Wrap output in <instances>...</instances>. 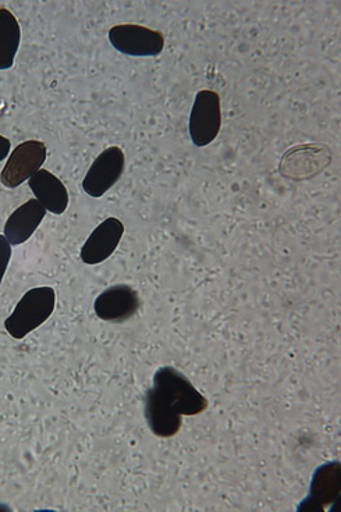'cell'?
I'll use <instances>...</instances> for the list:
<instances>
[{
  "instance_id": "cell-1",
  "label": "cell",
  "mask_w": 341,
  "mask_h": 512,
  "mask_svg": "<svg viewBox=\"0 0 341 512\" xmlns=\"http://www.w3.org/2000/svg\"><path fill=\"white\" fill-rule=\"evenodd\" d=\"M152 389L181 416H197L208 410V398L173 366H162L155 372Z\"/></svg>"
},
{
  "instance_id": "cell-2",
  "label": "cell",
  "mask_w": 341,
  "mask_h": 512,
  "mask_svg": "<svg viewBox=\"0 0 341 512\" xmlns=\"http://www.w3.org/2000/svg\"><path fill=\"white\" fill-rule=\"evenodd\" d=\"M56 307V293L52 287H35L21 297L12 315L5 320L6 332L21 340L51 318Z\"/></svg>"
},
{
  "instance_id": "cell-3",
  "label": "cell",
  "mask_w": 341,
  "mask_h": 512,
  "mask_svg": "<svg viewBox=\"0 0 341 512\" xmlns=\"http://www.w3.org/2000/svg\"><path fill=\"white\" fill-rule=\"evenodd\" d=\"M222 128V105L218 92L201 90L195 95L193 110H191L190 131L191 141L195 147L204 148L218 138Z\"/></svg>"
},
{
  "instance_id": "cell-4",
  "label": "cell",
  "mask_w": 341,
  "mask_h": 512,
  "mask_svg": "<svg viewBox=\"0 0 341 512\" xmlns=\"http://www.w3.org/2000/svg\"><path fill=\"white\" fill-rule=\"evenodd\" d=\"M109 42L117 52L134 58H156L165 49V37L161 31L138 24H120L110 28Z\"/></svg>"
},
{
  "instance_id": "cell-5",
  "label": "cell",
  "mask_w": 341,
  "mask_h": 512,
  "mask_svg": "<svg viewBox=\"0 0 341 512\" xmlns=\"http://www.w3.org/2000/svg\"><path fill=\"white\" fill-rule=\"evenodd\" d=\"M48 149L42 141L30 140L17 145L7 159L0 181L7 188H17L41 170L46 160Z\"/></svg>"
},
{
  "instance_id": "cell-6",
  "label": "cell",
  "mask_w": 341,
  "mask_h": 512,
  "mask_svg": "<svg viewBox=\"0 0 341 512\" xmlns=\"http://www.w3.org/2000/svg\"><path fill=\"white\" fill-rule=\"evenodd\" d=\"M126 156L119 147L105 149L97 159L94 160L83 180L85 194L92 198H101L117 181L122 179Z\"/></svg>"
},
{
  "instance_id": "cell-7",
  "label": "cell",
  "mask_w": 341,
  "mask_h": 512,
  "mask_svg": "<svg viewBox=\"0 0 341 512\" xmlns=\"http://www.w3.org/2000/svg\"><path fill=\"white\" fill-rule=\"evenodd\" d=\"M140 307V295L129 284H115L106 288L94 302L98 318L110 323L127 322L137 315Z\"/></svg>"
},
{
  "instance_id": "cell-8",
  "label": "cell",
  "mask_w": 341,
  "mask_h": 512,
  "mask_svg": "<svg viewBox=\"0 0 341 512\" xmlns=\"http://www.w3.org/2000/svg\"><path fill=\"white\" fill-rule=\"evenodd\" d=\"M124 234V224L117 218H108L92 231L81 248L80 258L85 265H99L115 254Z\"/></svg>"
},
{
  "instance_id": "cell-9",
  "label": "cell",
  "mask_w": 341,
  "mask_h": 512,
  "mask_svg": "<svg viewBox=\"0 0 341 512\" xmlns=\"http://www.w3.org/2000/svg\"><path fill=\"white\" fill-rule=\"evenodd\" d=\"M340 490V462H326L316 469L312 476L311 487H309V496L300 504L298 510L321 511L339 500Z\"/></svg>"
},
{
  "instance_id": "cell-10",
  "label": "cell",
  "mask_w": 341,
  "mask_h": 512,
  "mask_svg": "<svg viewBox=\"0 0 341 512\" xmlns=\"http://www.w3.org/2000/svg\"><path fill=\"white\" fill-rule=\"evenodd\" d=\"M30 190L34 192L39 204L44 206L46 212L53 215H63L69 208V191L62 180L48 170L41 169L28 180Z\"/></svg>"
},
{
  "instance_id": "cell-11",
  "label": "cell",
  "mask_w": 341,
  "mask_h": 512,
  "mask_svg": "<svg viewBox=\"0 0 341 512\" xmlns=\"http://www.w3.org/2000/svg\"><path fill=\"white\" fill-rule=\"evenodd\" d=\"M145 419L151 432L162 439L176 436L183 426V416L162 400L152 387L145 394Z\"/></svg>"
},
{
  "instance_id": "cell-12",
  "label": "cell",
  "mask_w": 341,
  "mask_h": 512,
  "mask_svg": "<svg viewBox=\"0 0 341 512\" xmlns=\"http://www.w3.org/2000/svg\"><path fill=\"white\" fill-rule=\"evenodd\" d=\"M46 215V209L37 199H30L9 216L5 224V237L10 245H21L33 237Z\"/></svg>"
},
{
  "instance_id": "cell-13",
  "label": "cell",
  "mask_w": 341,
  "mask_h": 512,
  "mask_svg": "<svg viewBox=\"0 0 341 512\" xmlns=\"http://www.w3.org/2000/svg\"><path fill=\"white\" fill-rule=\"evenodd\" d=\"M20 41L19 21L9 9L0 7V70L12 69Z\"/></svg>"
},
{
  "instance_id": "cell-14",
  "label": "cell",
  "mask_w": 341,
  "mask_h": 512,
  "mask_svg": "<svg viewBox=\"0 0 341 512\" xmlns=\"http://www.w3.org/2000/svg\"><path fill=\"white\" fill-rule=\"evenodd\" d=\"M12 259V245L6 240L5 236L0 234V284L6 275L7 266Z\"/></svg>"
},
{
  "instance_id": "cell-15",
  "label": "cell",
  "mask_w": 341,
  "mask_h": 512,
  "mask_svg": "<svg viewBox=\"0 0 341 512\" xmlns=\"http://www.w3.org/2000/svg\"><path fill=\"white\" fill-rule=\"evenodd\" d=\"M10 147H12V144H10L9 138L0 135V162L9 156Z\"/></svg>"
},
{
  "instance_id": "cell-16",
  "label": "cell",
  "mask_w": 341,
  "mask_h": 512,
  "mask_svg": "<svg viewBox=\"0 0 341 512\" xmlns=\"http://www.w3.org/2000/svg\"><path fill=\"white\" fill-rule=\"evenodd\" d=\"M0 510H7V507H5V506H0Z\"/></svg>"
}]
</instances>
